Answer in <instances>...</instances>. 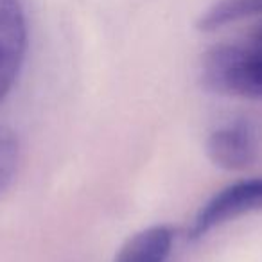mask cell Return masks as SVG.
Here are the masks:
<instances>
[{"mask_svg": "<svg viewBox=\"0 0 262 262\" xmlns=\"http://www.w3.org/2000/svg\"><path fill=\"white\" fill-rule=\"evenodd\" d=\"M201 81L212 92L262 101V45L221 43L205 52Z\"/></svg>", "mask_w": 262, "mask_h": 262, "instance_id": "1", "label": "cell"}, {"mask_svg": "<svg viewBox=\"0 0 262 262\" xmlns=\"http://www.w3.org/2000/svg\"><path fill=\"white\" fill-rule=\"evenodd\" d=\"M258 210H262V178L232 183L215 192L200 208L190 226V237L200 239L225 223Z\"/></svg>", "mask_w": 262, "mask_h": 262, "instance_id": "2", "label": "cell"}, {"mask_svg": "<svg viewBox=\"0 0 262 262\" xmlns=\"http://www.w3.org/2000/svg\"><path fill=\"white\" fill-rule=\"evenodd\" d=\"M258 131L253 122L239 119L217 127L207 140V155L212 164L226 171H243L258 157Z\"/></svg>", "mask_w": 262, "mask_h": 262, "instance_id": "3", "label": "cell"}, {"mask_svg": "<svg viewBox=\"0 0 262 262\" xmlns=\"http://www.w3.org/2000/svg\"><path fill=\"white\" fill-rule=\"evenodd\" d=\"M27 49L26 15L18 0H0V99L13 88Z\"/></svg>", "mask_w": 262, "mask_h": 262, "instance_id": "4", "label": "cell"}, {"mask_svg": "<svg viewBox=\"0 0 262 262\" xmlns=\"http://www.w3.org/2000/svg\"><path fill=\"white\" fill-rule=\"evenodd\" d=\"M172 244L174 232L171 226H149L124 243L115 262H167Z\"/></svg>", "mask_w": 262, "mask_h": 262, "instance_id": "5", "label": "cell"}, {"mask_svg": "<svg viewBox=\"0 0 262 262\" xmlns=\"http://www.w3.org/2000/svg\"><path fill=\"white\" fill-rule=\"evenodd\" d=\"M262 16V0H217L198 20L200 31H217L228 24Z\"/></svg>", "mask_w": 262, "mask_h": 262, "instance_id": "6", "label": "cell"}, {"mask_svg": "<svg viewBox=\"0 0 262 262\" xmlns=\"http://www.w3.org/2000/svg\"><path fill=\"white\" fill-rule=\"evenodd\" d=\"M18 164V140L8 127L0 126V192L9 185Z\"/></svg>", "mask_w": 262, "mask_h": 262, "instance_id": "7", "label": "cell"}, {"mask_svg": "<svg viewBox=\"0 0 262 262\" xmlns=\"http://www.w3.org/2000/svg\"><path fill=\"white\" fill-rule=\"evenodd\" d=\"M251 40L257 41V43H260V45H262V24H260V26H257V27L253 29V33H251Z\"/></svg>", "mask_w": 262, "mask_h": 262, "instance_id": "8", "label": "cell"}]
</instances>
